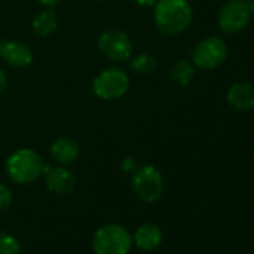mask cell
Returning a JSON list of instances; mask_svg holds the SVG:
<instances>
[{
  "instance_id": "obj_1",
  "label": "cell",
  "mask_w": 254,
  "mask_h": 254,
  "mask_svg": "<svg viewBox=\"0 0 254 254\" xmlns=\"http://www.w3.org/2000/svg\"><path fill=\"white\" fill-rule=\"evenodd\" d=\"M154 8L156 29L166 36L184 33L193 20V9L187 0H157Z\"/></svg>"
},
{
  "instance_id": "obj_2",
  "label": "cell",
  "mask_w": 254,
  "mask_h": 254,
  "mask_svg": "<svg viewBox=\"0 0 254 254\" xmlns=\"http://www.w3.org/2000/svg\"><path fill=\"white\" fill-rule=\"evenodd\" d=\"M5 169L15 184H33L44 175L45 162L33 148H18L6 159Z\"/></svg>"
},
{
  "instance_id": "obj_3",
  "label": "cell",
  "mask_w": 254,
  "mask_h": 254,
  "mask_svg": "<svg viewBox=\"0 0 254 254\" xmlns=\"http://www.w3.org/2000/svg\"><path fill=\"white\" fill-rule=\"evenodd\" d=\"M91 245L94 254H129L133 236L121 224L109 223L96 230Z\"/></svg>"
},
{
  "instance_id": "obj_4",
  "label": "cell",
  "mask_w": 254,
  "mask_h": 254,
  "mask_svg": "<svg viewBox=\"0 0 254 254\" xmlns=\"http://www.w3.org/2000/svg\"><path fill=\"white\" fill-rule=\"evenodd\" d=\"M130 88V76L126 70L111 66L100 70L93 82L91 91L102 100H118L126 96Z\"/></svg>"
},
{
  "instance_id": "obj_5",
  "label": "cell",
  "mask_w": 254,
  "mask_h": 254,
  "mask_svg": "<svg viewBox=\"0 0 254 254\" xmlns=\"http://www.w3.org/2000/svg\"><path fill=\"white\" fill-rule=\"evenodd\" d=\"M132 189L138 199L153 203L159 200L165 191L163 175L154 165H141L132 172Z\"/></svg>"
},
{
  "instance_id": "obj_6",
  "label": "cell",
  "mask_w": 254,
  "mask_h": 254,
  "mask_svg": "<svg viewBox=\"0 0 254 254\" xmlns=\"http://www.w3.org/2000/svg\"><path fill=\"white\" fill-rule=\"evenodd\" d=\"M100 54L112 63L129 62L133 54V42L130 36L120 29H108L97 38Z\"/></svg>"
},
{
  "instance_id": "obj_7",
  "label": "cell",
  "mask_w": 254,
  "mask_h": 254,
  "mask_svg": "<svg viewBox=\"0 0 254 254\" xmlns=\"http://www.w3.org/2000/svg\"><path fill=\"white\" fill-rule=\"evenodd\" d=\"M227 57V45L218 36L203 38L191 51V63L202 70L217 69Z\"/></svg>"
},
{
  "instance_id": "obj_8",
  "label": "cell",
  "mask_w": 254,
  "mask_h": 254,
  "mask_svg": "<svg viewBox=\"0 0 254 254\" xmlns=\"http://www.w3.org/2000/svg\"><path fill=\"white\" fill-rule=\"evenodd\" d=\"M251 20V9L247 0H227L220 8L217 21L226 35H236L247 29Z\"/></svg>"
},
{
  "instance_id": "obj_9",
  "label": "cell",
  "mask_w": 254,
  "mask_h": 254,
  "mask_svg": "<svg viewBox=\"0 0 254 254\" xmlns=\"http://www.w3.org/2000/svg\"><path fill=\"white\" fill-rule=\"evenodd\" d=\"M44 180L47 189L54 194H70L76 187V177L66 166H48L44 169Z\"/></svg>"
},
{
  "instance_id": "obj_10",
  "label": "cell",
  "mask_w": 254,
  "mask_h": 254,
  "mask_svg": "<svg viewBox=\"0 0 254 254\" xmlns=\"http://www.w3.org/2000/svg\"><path fill=\"white\" fill-rule=\"evenodd\" d=\"M0 59L12 69H26L33 63V51L29 45L18 41L2 42Z\"/></svg>"
},
{
  "instance_id": "obj_11",
  "label": "cell",
  "mask_w": 254,
  "mask_h": 254,
  "mask_svg": "<svg viewBox=\"0 0 254 254\" xmlns=\"http://www.w3.org/2000/svg\"><path fill=\"white\" fill-rule=\"evenodd\" d=\"M227 103L242 112L254 109V84L247 81L232 84L227 91Z\"/></svg>"
},
{
  "instance_id": "obj_12",
  "label": "cell",
  "mask_w": 254,
  "mask_h": 254,
  "mask_svg": "<svg viewBox=\"0 0 254 254\" xmlns=\"http://www.w3.org/2000/svg\"><path fill=\"white\" fill-rule=\"evenodd\" d=\"M50 154L56 163H59L60 166H67L78 159L79 145L70 136H60L51 144Z\"/></svg>"
},
{
  "instance_id": "obj_13",
  "label": "cell",
  "mask_w": 254,
  "mask_h": 254,
  "mask_svg": "<svg viewBox=\"0 0 254 254\" xmlns=\"http://www.w3.org/2000/svg\"><path fill=\"white\" fill-rule=\"evenodd\" d=\"M162 241H163L162 229L151 223H145V224L139 226L133 235L135 245L142 251H153V250L159 248Z\"/></svg>"
},
{
  "instance_id": "obj_14",
  "label": "cell",
  "mask_w": 254,
  "mask_h": 254,
  "mask_svg": "<svg viewBox=\"0 0 254 254\" xmlns=\"http://www.w3.org/2000/svg\"><path fill=\"white\" fill-rule=\"evenodd\" d=\"M59 27V15L54 8H45L41 11L32 23L33 33L39 38H48L53 35Z\"/></svg>"
},
{
  "instance_id": "obj_15",
  "label": "cell",
  "mask_w": 254,
  "mask_h": 254,
  "mask_svg": "<svg viewBox=\"0 0 254 254\" xmlns=\"http://www.w3.org/2000/svg\"><path fill=\"white\" fill-rule=\"evenodd\" d=\"M129 66H130V70L135 75L144 76V75L154 73L156 69H157V66H159V63H157V59L153 54L141 53V54L132 56L129 59Z\"/></svg>"
},
{
  "instance_id": "obj_16",
  "label": "cell",
  "mask_w": 254,
  "mask_h": 254,
  "mask_svg": "<svg viewBox=\"0 0 254 254\" xmlns=\"http://www.w3.org/2000/svg\"><path fill=\"white\" fill-rule=\"evenodd\" d=\"M171 78L175 84L180 87H187L194 78V64L189 60H178L172 70H171Z\"/></svg>"
},
{
  "instance_id": "obj_17",
  "label": "cell",
  "mask_w": 254,
  "mask_h": 254,
  "mask_svg": "<svg viewBox=\"0 0 254 254\" xmlns=\"http://www.w3.org/2000/svg\"><path fill=\"white\" fill-rule=\"evenodd\" d=\"M20 242L8 232L0 230V254H20Z\"/></svg>"
},
{
  "instance_id": "obj_18",
  "label": "cell",
  "mask_w": 254,
  "mask_h": 254,
  "mask_svg": "<svg viewBox=\"0 0 254 254\" xmlns=\"http://www.w3.org/2000/svg\"><path fill=\"white\" fill-rule=\"evenodd\" d=\"M14 200V194H12V190L6 186V184H2L0 183V211H3L6 208L11 206Z\"/></svg>"
},
{
  "instance_id": "obj_19",
  "label": "cell",
  "mask_w": 254,
  "mask_h": 254,
  "mask_svg": "<svg viewBox=\"0 0 254 254\" xmlns=\"http://www.w3.org/2000/svg\"><path fill=\"white\" fill-rule=\"evenodd\" d=\"M136 168H138V165H136V162H135L133 157H124V159H123V162H121V169H123L124 172L132 174Z\"/></svg>"
},
{
  "instance_id": "obj_20",
  "label": "cell",
  "mask_w": 254,
  "mask_h": 254,
  "mask_svg": "<svg viewBox=\"0 0 254 254\" xmlns=\"http://www.w3.org/2000/svg\"><path fill=\"white\" fill-rule=\"evenodd\" d=\"M8 84H9V81H8V76H6V73L0 69V94H3L5 91H6V88H8Z\"/></svg>"
},
{
  "instance_id": "obj_21",
  "label": "cell",
  "mask_w": 254,
  "mask_h": 254,
  "mask_svg": "<svg viewBox=\"0 0 254 254\" xmlns=\"http://www.w3.org/2000/svg\"><path fill=\"white\" fill-rule=\"evenodd\" d=\"M132 2L141 8H153L157 3V0H132Z\"/></svg>"
},
{
  "instance_id": "obj_22",
  "label": "cell",
  "mask_w": 254,
  "mask_h": 254,
  "mask_svg": "<svg viewBox=\"0 0 254 254\" xmlns=\"http://www.w3.org/2000/svg\"><path fill=\"white\" fill-rule=\"evenodd\" d=\"M36 2L39 3V5H42V6H45V8H56L62 0H36Z\"/></svg>"
},
{
  "instance_id": "obj_23",
  "label": "cell",
  "mask_w": 254,
  "mask_h": 254,
  "mask_svg": "<svg viewBox=\"0 0 254 254\" xmlns=\"http://www.w3.org/2000/svg\"><path fill=\"white\" fill-rule=\"evenodd\" d=\"M250 9H251V15H254V0H250Z\"/></svg>"
},
{
  "instance_id": "obj_24",
  "label": "cell",
  "mask_w": 254,
  "mask_h": 254,
  "mask_svg": "<svg viewBox=\"0 0 254 254\" xmlns=\"http://www.w3.org/2000/svg\"><path fill=\"white\" fill-rule=\"evenodd\" d=\"M0 48H2V42H0Z\"/></svg>"
},
{
  "instance_id": "obj_25",
  "label": "cell",
  "mask_w": 254,
  "mask_h": 254,
  "mask_svg": "<svg viewBox=\"0 0 254 254\" xmlns=\"http://www.w3.org/2000/svg\"><path fill=\"white\" fill-rule=\"evenodd\" d=\"M187 2H191V0H187Z\"/></svg>"
},
{
  "instance_id": "obj_26",
  "label": "cell",
  "mask_w": 254,
  "mask_h": 254,
  "mask_svg": "<svg viewBox=\"0 0 254 254\" xmlns=\"http://www.w3.org/2000/svg\"><path fill=\"white\" fill-rule=\"evenodd\" d=\"M97 2H102V0H97Z\"/></svg>"
}]
</instances>
